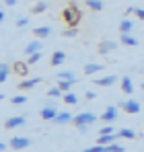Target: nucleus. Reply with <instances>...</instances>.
<instances>
[{
  "instance_id": "10",
  "label": "nucleus",
  "mask_w": 144,
  "mask_h": 152,
  "mask_svg": "<svg viewBox=\"0 0 144 152\" xmlns=\"http://www.w3.org/2000/svg\"><path fill=\"white\" fill-rule=\"evenodd\" d=\"M12 70H15V74H19V76H29V64H27V60L25 62H15Z\"/></svg>"
},
{
  "instance_id": "7",
  "label": "nucleus",
  "mask_w": 144,
  "mask_h": 152,
  "mask_svg": "<svg viewBox=\"0 0 144 152\" xmlns=\"http://www.w3.org/2000/svg\"><path fill=\"white\" fill-rule=\"evenodd\" d=\"M123 109H126V113H132V115H136V113H140V101H136V99H128V101H123Z\"/></svg>"
},
{
  "instance_id": "3",
  "label": "nucleus",
  "mask_w": 144,
  "mask_h": 152,
  "mask_svg": "<svg viewBox=\"0 0 144 152\" xmlns=\"http://www.w3.org/2000/svg\"><path fill=\"white\" fill-rule=\"evenodd\" d=\"M31 144H33V140H31V138H25V136H15L12 140H8V146H10L12 152L25 150V148H29Z\"/></svg>"
},
{
  "instance_id": "24",
  "label": "nucleus",
  "mask_w": 144,
  "mask_h": 152,
  "mask_svg": "<svg viewBox=\"0 0 144 152\" xmlns=\"http://www.w3.org/2000/svg\"><path fill=\"white\" fill-rule=\"evenodd\" d=\"M64 95H66V93H64L60 86H51L48 91V99H60V97H64Z\"/></svg>"
},
{
  "instance_id": "19",
  "label": "nucleus",
  "mask_w": 144,
  "mask_h": 152,
  "mask_svg": "<svg viewBox=\"0 0 144 152\" xmlns=\"http://www.w3.org/2000/svg\"><path fill=\"white\" fill-rule=\"evenodd\" d=\"M48 10V2H43V0H39V2H35L33 6H31V12L33 15H41V12H46Z\"/></svg>"
},
{
  "instance_id": "9",
  "label": "nucleus",
  "mask_w": 144,
  "mask_h": 152,
  "mask_svg": "<svg viewBox=\"0 0 144 152\" xmlns=\"http://www.w3.org/2000/svg\"><path fill=\"white\" fill-rule=\"evenodd\" d=\"M120 43H115V41H109V39H105V41H101L99 45H97V50H99V53L101 56H105V53H109V51H113L115 48H118Z\"/></svg>"
},
{
  "instance_id": "30",
  "label": "nucleus",
  "mask_w": 144,
  "mask_h": 152,
  "mask_svg": "<svg viewBox=\"0 0 144 152\" xmlns=\"http://www.w3.org/2000/svg\"><path fill=\"white\" fill-rule=\"evenodd\" d=\"M105 152H123V146H121V144H118V142H113V144L105 146Z\"/></svg>"
},
{
  "instance_id": "32",
  "label": "nucleus",
  "mask_w": 144,
  "mask_h": 152,
  "mask_svg": "<svg viewBox=\"0 0 144 152\" xmlns=\"http://www.w3.org/2000/svg\"><path fill=\"white\" fill-rule=\"evenodd\" d=\"M41 60V51H37V53H33V56H29V60H27V64L31 66V64H37Z\"/></svg>"
},
{
  "instance_id": "29",
  "label": "nucleus",
  "mask_w": 144,
  "mask_h": 152,
  "mask_svg": "<svg viewBox=\"0 0 144 152\" xmlns=\"http://www.w3.org/2000/svg\"><path fill=\"white\" fill-rule=\"evenodd\" d=\"M10 103L12 105H25L27 103V97L25 95H15V97H10Z\"/></svg>"
},
{
  "instance_id": "23",
  "label": "nucleus",
  "mask_w": 144,
  "mask_h": 152,
  "mask_svg": "<svg viewBox=\"0 0 144 152\" xmlns=\"http://www.w3.org/2000/svg\"><path fill=\"white\" fill-rule=\"evenodd\" d=\"M58 80H70V82H76V76L72 70H62V72H58Z\"/></svg>"
},
{
  "instance_id": "2",
  "label": "nucleus",
  "mask_w": 144,
  "mask_h": 152,
  "mask_svg": "<svg viewBox=\"0 0 144 152\" xmlns=\"http://www.w3.org/2000/svg\"><path fill=\"white\" fill-rule=\"evenodd\" d=\"M97 119H99V117H97L95 113H91V111H80L78 115H74V126L76 127L78 126H93Z\"/></svg>"
},
{
  "instance_id": "18",
  "label": "nucleus",
  "mask_w": 144,
  "mask_h": 152,
  "mask_svg": "<svg viewBox=\"0 0 144 152\" xmlns=\"http://www.w3.org/2000/svg\"><path fill=\"white\" fill-rule=\"evenodd\" d=\"M64 60H66V53L64 51H54L51 53V66H60V64H64Z\"/></svg>"
},
{
  "instance_id": "15",
  "label": "nucleus",
  "mask_w": 144,
  "mask_h": 152,
  "mask_svg": "<svg viewBox=\"0 0 144 152\" xmlns=\"http://www.w3.org/2000/svg\"><path fill=\"white\" fill-rule=\"evenodd\" d=\"M121 93H126V95H132L134 93V82L130 80V76H121Z\"/></svg>"
},
{
  "instance_id": "41",
  "label": "nucleus",
  "mask_w": 144,
  "mask_h": 152,
  "mask_svg": "<svg viewBox=\"0 0 144 152\" xmlns=\"http://www.w3.org/2000/svg\"><path fill=\"white\" fill-rule=\"evenodd\" d=\"M142 91H144V82H142Z\"/></svg>"
},
{
  "instance_id": "14",
  "label": "nucleus",
  "mask_w": 144,
  "mask_h": 152,
  "mask_svg": "<svg viewBox=\"0 0 144 152\" xmlns=\"http://www.w3.org/2000/svg\"><path fill=\"white\" fill-rule=\"evenodd\" d=\"M39 115H41V119L54 121V119H56V115H58V111H56V107H43V109L39 111Z\"/></svg>"
},
{
  "instance_id": "26",
  "label": "nucleus",
  "mask_w": 144,
  "mask_h": 152,
  "mask_svg": "<svg viewBox=\"0 0 144 152\" xmlns=\"http://www.w3.org/2000/svg\"><path fill=\"white\" fill-rule=\"evenodd\" d=\"M87 6L91 10H103V2L101 0H87Z\"/></svg>"
},
{
  "instance_id": "16",
  "label": "nucleus",
  "mask_w": 144,
  "mask_h": 152,
  "mask_svg": "<svg viewBox=\"0 0 144 152\" xmlns=\"http://www.w3.org/2000/svg\"><path fill=\"white\" fill-rule=\"evenodd\" d=\"M115 140H118V134H105V136H99V138H97V144L109 146V144H113Z\"/></svg>"
},
{
  "instance_id": "33",
  "label": "nucleus",
  "mask_w": 144,
  "mask_h": 152,
  "mask_svg": "<svg viewBox=\"0 0 144 152\" xmlns=\"http://www.w3.org/2000/svg\"><path fill=\"white\" fill-rule=\"evenodd\" d=\"M82 152H105V146H101V144H95V146H89V148H84Z\"/></svg>"
},
{
  "instance_id": "8",
  "label": "nucleus",
  "mask_w": 144,
  "mask_h": 152,
  "mask_svg": "<svg viewBox=\"0 0 144 152\" xmlns=\"http://www.w3.org/2000/svg\"><path fill=\"white\" fill-rule=\"evenodd\" d=\"M54 124H58V126H66V124H74V115H72V113H68V111H62V113H58V115H56Z\"/></svg>"
},
{
  "instance_id": "17",
  "label": "nucleus",
  "mask_w": 144,
  "mask_h": 152,
  "mask_svg": "<svg viewBox=\"0 0 144 152\" xmlns=\"http://www.w3.org/2000/svg\"><path fill=\"white\" fill-rule=\"evenodd\" d=\"M121 43H123V45H128V48H134V45H138V39H136V37H132V35H130V33H121Z\"/></svg>"
},
{
  "instance_id": "36",
  "label": "nucleus",
  "mask_w": 144,
  "mask_h": 152,
  "mask_svg": "<svg viewBox=\"0 0 144 152\" xmlns=\"http://www.w3.org/2000/svg\"><path fill=\"white\" fill-rule=\"evenodd\" d=\"M84 97H87L89 101H93V99H95L97 95H95V93H93V91H87V95H84Z\"/></svg>"
},
{
  "instance_id": "4",
  "label": "nucleus",
  "mask_w": 144,
  "mask_h": 152,
  "mask_svg": "<svg viewBox=\"0 0 144 152\" xmlns=\"http://www.w3.org/2000/svg\"><path fill=\"white\" fill-rule=\"evenodd\" d=\"M118 115H120L118 105H109V107H105V111L99 115V119H101V121H105V124H113V121L118 119Z\"/></svg>"
},
{
  "instance_id": "34",
  "label": "nucleus",
  "mask_w": 144,
  "mask_h": 152,
  "mask_svg": "<svg viewBox=\"0 0 144 152\" xmlns=\"http://www.w3.org/2000/svg\"><path fill=\"white\" fill-rule=\"evenodd\" d=\"M105 134H118V132L113 129V126H103V127H101V134H99V136H105Z\"/></svg>"
},
{
  "instance_id": "39",
  "label": "nucleus",
  "mask_w": 144,
  "mask_h": 152,
  "mask_svg": "<svg viewBox=\"0 0 144 152\" xmlns=\"http://www.w3.org/2000/svg\"><path fill=\"white\" fill-rule=\"evenodd\" d=\"M17 2H19V0H4L6 6H17Z\"/></svg>"
},
{
  "instance_id": "28",
  "label": "nucleus",
  "mask_w": 144,
  "mask_h": 152,
  "mask_svg": "<svg viewBox=\"0 0 144 152\" xmlns=\"http://www.w3.org/2000/svg\"><path fill=\"white\" fill-rule=\"evenodd\" d=\"M72 84H74V82H70V80H58V86H60L64 93H70Z\"/></svg>"
},
{
  "instance_id": "20",
  "label": "nucleus",
  "mask_w": 144,
  "mask_h": 152,
  "mask_svg": "<svg viewBox=\"0 0 144 152\" xmlns=\"http://www.w3.org/2000/svg\"><path fill=\"white\" fill-rule=\"evenodd\" d=\"M103 70V64H84V74L91 76V74H97Z\"/></svg>"
},
{
  "instance_id": "11",
  "label": "nucleus",
  "mask_w": 144,
  "mask_h": 152,
  "mask_svg": "<svg viewBox=\"0 0 144 152\" xmlns=\"http://www.w3.org/2000/svg\"><path fill=\"white\" fill-rule=\"evenodd\" d=\"M19 126H25L23 115H17V117H10V119L4 121V127H6V129H12V127H19Z\"/></svg>"
},
{
  "instance_id": "1",
  "label": "nucleus",
  "mask_w": 144,
  "mask_h": 152,
  "mask_svg": "<svg viewBox=\"0 0 144 152\" xmlns=\"http://www.w3.org/2000/svg\"><path fill=\"white\" fill-rule=\"evenodd\" d=\"M64 23L68 27H76L78 23H80V19H82V12H80V8L74 4V2H70L66 8H64Z\"/></svg>"
},
{
  "instance_id": "13",
  "label": "nucleus",
  "mask_w": 144,
  "mask_h": 152,
  "mask_svg": "<svg viewBox=\"0 0 144 152\" xmlns=\"http://www.w3.org/2000/svg\"><path fill=\"white\" fill-rule=\"evenodd\" d=\"M41 45H43V43H41L39 39H33L31 43L25 45V53H27V56H33V53H37V51L41 50Z\"/></svg>"
},
{
  "instance_id": "21",
  "label": "nucleus",
  "mask_w": 144,
  "mask_h": 152,
  "mask_svg": "<svg viewBox=\"0 0 144 152\" xmlns=\"http://www.w3.org/2000/svg\"><path fill=\"white\" fill-rule=\"evenodd\" d=\"M132 29H134V21H132V19H128V17L121 19V23H120V31L121 33H130Z\"/></svg>"
},
{
  "instance_id": "40",
  "label": "nucleus",
  "mask_w": 144,
  "mask_h": 152,
  "mask_svg": "<svg viewBox=\"0 0 144 152\" xmlns=\"http://www.w3.org/2000/svg\"><path fill=\"white\" fill-rule=\"evenodd\" d=\"M78 132H80V134H87V132H89V126H78Z\"/></svg>"
},
{
  "instance_id": "27",
  "label": "nucleus",
  "mask_w": 144,
  "mask_h": 152,
  "mask_svg": "<svg viewBox=\"0 0 144 152\" xmlns=\"http://www.w3.org/2000/svg\"><path fill=\"white\" fill-rule=\"evenodd\" d=\"M64 103H66V105H76V103H78V97H76L74 93H66V95H64Z\"/></svg>"
},
{
  "instance_id": "22",
  "label": "nucleus",
  "mask_w": 144,
  "mask_h": 152,
  "mask_svg": "<svg viewBox=\"0 0 144 152\" xmlns=\"http://www.w3.org/2000/svg\"><path fill=\"white\" fill-rule=\"evenodd\" d=\"M118 138H126V140H134V138H136V132H134V129H130V127H121L120 132H118Z\"/></svg>"
},
{
  "instance_id": "12",
  "label": "nucleus",
  "mask_w": 144,
  "mask_h": 152,
  "mask_svg": "<svg viewBox=\"0 0 144 152\" xmlns=\"http://www.w3.org/2000/svg\"><path fill=\"white\" fill-rule=\"evenodd\" d=\"M33 35H35V39H48L51 35V27H35Z\"/></svg>"
},
{
  "instance_id": "37",
  "label": "nucleus",
  "mask_w": 144,
  "mask_h": 152,
  "mask_svg": "<svg viewBox=\"0 0 144 152\" xmlns=\"http://www.w3.org/2000/svg\"><path fill=\"white\" fill-rule=\"evenodd\" d=\"M8 148H10V146H8L6 142H2V144H0V152H8Z\"/></svg>"
},
{
  "instance_id": "38",
  "label": "nucleus",
  "mask_w": 144,
  "mask_h": 152,
  "mask_svg": "<svg viewBox=\"0 0 144 152\" xmlns=\"http://www.w3.org/2000/svg\"><path fill=\"white\" fill-rule=\"evenodd\" d=\"M136 15H138V19L144 21V8H136Z\"/></svg>"
},
{
  "instance_id": "6",
  "label": "nucleus",
  "mask_w": 144,
  "mask_h": 152,
  "mask_svg": "<svg viewBox=\"0 0 144 152\" xmlns=\"http://www.w3.org/2000/svg\"><path fill=\"white\" fill-rule=\"evenodd\" d=\"M41 82V76H35V78H25L19 82V91H31L33 86H37Z\"/></svg>"
},
{
  "instance_id": "5",
  "label": "nucleus",
  "mask_w": 144,
  "mask_h": 152,
  "mask_svg": "<svg viewBox=\"0 0 144 152\" xmlns=\"http://www.w3.org/2000/svg\"><path fill=\"white\" fill-rule=\"evenodd\" d=\"M118 80H121L120 76H115V74H109V76H103V78H95L93 82H95L97 86H113Z\"/></svg>"
},
{
  "instance_id": "25",
  "label": "nucleus",
  "mask_w": 144,
  "mask_h": 152,
  "mask_svg": "<svg viewBox=\"0 0 144 152\" xmlns=\"http://www.w3.org/2000/svg\"><path fill=\"white\" fill-rule=\"evenodd\" d=\"M8 74H10V66H8L6 62H2V64H0V82H6Z\"/></svg>"
},
{
  "instance_id": "31",
  "label": "nucleus",
  "mask_w": 144,
  "mask_h": 152,
  "mask_svg": "<svg viewBox=\"0 0 144 152\" xmlns=\"http://www.w3.org/2000/svg\"><path fill=\"white\" fill-rule=\"evenodd\" d=\"M62 35H64V37H76V35H78V29H76V27H68V29L62 31Z\"/></svg>"
},
{
  "instance_id": "35",
  "label": "nucleus",
  "mask_w": 144,
  "mask_h": 152,
  "mask_svg": "<svg viewBox=\"0 0 144 152\" xmlns=\"http://www.w3.org/2000/svg\"><path fill=\"white\" fill-rule=\"evenodd\" d=\"M27 25H29V19L27 17H21V19L15 21V27H27Z\"/></svg>"
}]
</instances>
